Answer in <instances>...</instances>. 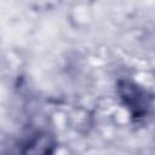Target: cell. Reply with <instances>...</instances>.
<instances>
[{
    "instance_id": "6da1fadb",
    "label": "cell",
    "mask_w": 155,
    "mask_h": 155,
    "mask_svg": "<svg viewBox=\"0 0 155 155\" xmlns=\"http://www.w3.org/2000/svg\"><path fill=\"white\" fill-rule=\"evenodd\" d=\"M52 147L53 144L47 134L36 133L24 145L23 155H50Z\"/></svg>"
}]
</instances>
